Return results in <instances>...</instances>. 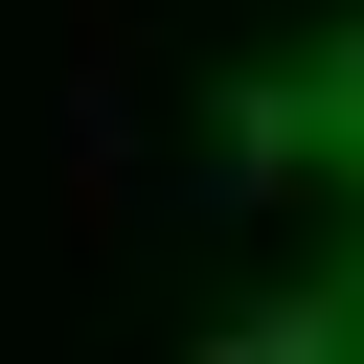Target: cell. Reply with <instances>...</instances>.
<instances>
[{
    "label": "cell",
    "instance_id": "6da1fadb",
    "mask_svg": "<svg viewBox=\"0 0 364 364\" xmlns=\"http://www.w3.org/2000/svg\"><path fill=\"white\" fill-rule=\"evenodd\" d=\"M296 364H364V250H318V296H296Z\"/></svg>",
    "mask_w": 364,
    "mask_h": 364
}]
</instances>
